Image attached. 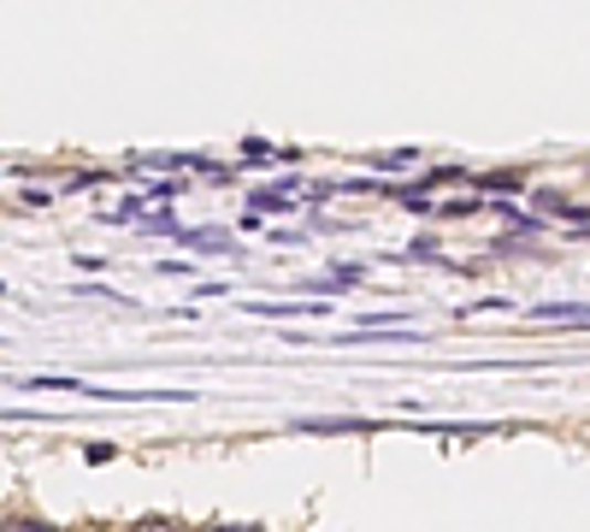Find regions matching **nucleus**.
<instances>
[{"label": "nucleus", "instance_id": "f257e3e1", "mask_svg": "<svg viewBox=\"0 0 590 532\" xmlns=\"http://www.w3.org/2000/svg\"><path fill=\"white\" fill-rule=\"evenodd\" d=\"M178 243L201 249V254H231V237H219V231H178Z\"/></svg>", "mask_w": 590, "mask_h": 532}, {"label": "nucleus", "instance_id": "f03ea898", "mask_svg": "<svg viewBox=\"0 0 590 532\" xmlns=\"http://www.w3.org/2000/svg\"><path fill=\"white\" fill-rule=\"evenodd\" d=\"M0 532H60V526H54V521H36V514H12Z\"/></svg>", "mask_w": 590, "mask_h": 532}, {"label": "nucleus", "instance_id": "7ed1b4c3", "mask_svg": "<svg viewBox=\"0 0 590 532\" xmlns=\"http://www.w3.org/2000/svg\"><path fill=\"white\" fill-rule=\"evenodd\" d=\"M130 532H183L178 521H166V514H143V521H136Z\"/></svg>", "mask_w": 590, "mask_h": 532}, {"label": "nucleus", "instance_id": "20e7f679", "mask_svg": "<svg viewBox=\"0 0 590 532\" xmlns=\"http://www.w3.org/2000/svg\"><path fill=\"white\" fill-rule=\"evenodd\" d=\"M478 184H491V190H502V196H514V190H526V184L514 178V171H502V178H478Z\"/></svg>", "mask_w": 590, "mask_h": 532}, {"label": "nucleus", "instance_id": "39448f33", "mask_svg": "<svg viewBox=\"0 0 590 532\" xmlns=\"http://www.w3.org/2000/svg\"><path fill=\"white\" fill-rule=\"evenodd\" d=\"M207 532H254V526H231V521H224V526H207Z\"/></svg>", "mask_w": 590, "mask_h": 532}]
</instances>
